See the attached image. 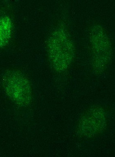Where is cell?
I'll return each instance as SVG.
<instances>
[{"mask_svg": "<svg viewBox=\"0 0 115 157\" xmlns=\"http://www.w3.org/2000/svg\"><path fill=\"white\" fill-rule=\"evenodd\" d=\"M12 30L10 20L8 17L0 19V48L4 46L9 40Z\"/></svg>", "mask_w": 115, "mask_h": 157, "instance_id": "obj_1", "label": "cell"}]
</instances>
